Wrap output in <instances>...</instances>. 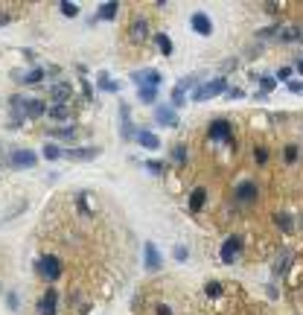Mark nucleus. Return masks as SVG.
Returning a JSON list of instances; mask_svg holds the SVG:
<instances>
[{
    "mask_svg": "<svg viewBox=\"0 0 303 315\" xmlns=\"http://www.w3.org/2000/svg\"><path fill=\"white\" fill-rule=\"evenodd\" d=\"M64 272V263L58 260V254H44L41 260H35V275L47 283H55Z\"/></svg>",
    "mask_w": 303,
    "mask_h": 315,
    "instance_id": "1",
    "label": "nucleus"
},
{
    "mask_svg": "<svg viewBox=\"0 0 303 315\" xmlns=\"http://www.w3.org/2000/svg\"><path fill=\"white\" fill-rule=\"evenodd\" d=\"M225 91H228V79H225V76H216V79H210V82H204V85H196L193 99H196V102H204V99H213V96H219V93H225Z\"/></svg>",
    "mask_w": 303,
    "mask_h": 315,
    "instance_id": "2",
    "label": "nucleus"
},
{
    "mask_svg": "<svg viewBox=\"0 0 303 315\" xmlns=\"http://www.w3.org/2000/svg\"><path fill=\"white\" fill-rule=\"evenodd\" d=\"M242 251H245V240H242V237H228V240L222 242V248H219V260L231 266V263L239 260Z\"/></svg>",
    "mask_w": 303,
    "mask_h": 315,
    "instance_id": "3",
    "label": "nucleus"
},
{
    "mask_svg": "<svg viewBox=\"0 0 303 315\" xmlns=\"http://www.w3.org/2000/svg\"><path fill=\"white\" fill-rule=\"evenodd\" d=\"M207 137L213 140V143H231L233 137H231V120L228 117H213V123H210V129H207Z\"/></svg>",
    "mask_w": 303,
    "mask_h": 315,
    "instance_id": "4",
    "label": "nucleus"
},
{
    "mask_svg": "<svg viewBox=\"0 0 303 315\" xmlns=\"http://www.w3.org/2000/svg\"><path fill=\"white\" fill-rule=\"evenodd\" d=\"M35 315H58V289L55 286H47L41 301L35 304Z\"/></svg>",
    "mask_w": 303,
    "mask_h": 315,
    "instance_id": "5",
    "label": "nucleus"
},
{
    "mask_svg": "<svg viewBox=\"0 0 303 315\" xmlns=\"http://www.w3.org/2000/svg\"><path fill=\"white\" fill-rule=\"evenodd\" d=\"M35 164H38V155L32 149H15V152H9V167L12 169H29Z\"/></svg>",
    "mask_w": 303,
    "mask_h": 315,
    "instance_id": "6",
    "label": "nucleus"
},
{
    "mask_svg": "<svg viewBox=\"0 0 303 315\" xmlns=\"http://www.w3.org/2000/svg\"><path fill=\"white\" fill-rule=\"evenodd\" d=\"M131 79L140 85V88H158L163 82V73H158L155 67L152 70H140V73H131Z\"/></svg>",
    "mask_w": 303,
    "mask_h": 315,
    "instance_id": "7",
    "label": "nucleus"
},
{
    "mask_svg": "<svg viewBox=\"0 0 303 315\" xmlns=\"http://www.w3.org/2000/svg\"><path fill=\"white\" fill-rule=\"evenodd\" d=\"M23 96H18V93H12L9 96V126H20L26 117H23Z\"/></svg>",
    "mask_w": 303,
    "mask_h": 315,
    "instance_id": "8",
    "label": "nucleus"
},
{
    "mask_svg": "<svg viewBox=\"0 0 303 315\" xmlns=\"http://www.w3.org/2000/svg\"><path fill=\"white\" fill-rule=\"evenodd\" d=\"M143 254H146V272H158L160 263H163L158 245H155V242H146V245H143Z\"/></svg>",
    "mask_w": 303,
    "mask_h": 315,
    "instance_id": "9",
    "label": "nucleus"
},
{
    "mask_svg": "<svg viewBox=\"0 0 303 315\" xmlns=\"http://www.w3.org/2000/svg\"><path fill=\"white\" fill-rule=\"evenodd\" d=\"M193 29L198 32V35H213V20L204 15V12H193Z\"/></svg>",
    "mask_w": 303,
    "mask_h": 315,
    "instance_id": "10",
    "label": "nucleus"
},
{
    "mask_svg": "<svg viewBox=\"0 0 303 315\" xmlns=\"http://www.w3.org/2000/svg\"><path fill=\"white\" fill-rule=\"evenodd\" d=\"M50 96H53V102H55V105H64V102L73 96V88H70L67 82H55V85L50 88Z\"/></svg>",
    "mask_w": 303,
    "mask_h": 315,
    "instance_id": "11",
    "label": "nucleus"
},
{
    "mask_svg": "<svg viewBox=\"0 0 303 315\" xmlns=\"http://www.w3.org/2000/svg\"><path fill=\"white\" fill-rule=\"evenodd\" d=\"M257 196H260V193H257V187H254L251 181H248V184H239V190H236V202H239V204H254Z\"/></svg>",
    "mask_w": 303,
    "mask_h": 315,
    "instance_id": "12",
    "label": "nucleus"
},
{
    "mask_svg": "<svg viewBox=\"0 0 303 315\" xmlns=\"http://www.w3.org/2000/svg\"><path fill=\"white\" fill-rule=\"evenodd\" d=\"M44 111H47V105H44L41 99H26V102H23V117H26V120H38Z\"/></svg>",
    "mask_w": 303,
    "mask_h": 315,
    "instance_id": "13",
    "label": "nucleus"
},
{
    "mask_svg": "<svg viewBox=\"0 0 303 315\" xmlns=\"http://www.w3.org/2000/svg\"><path fill=\"white\" fill-rule=\"evenodd\" d=\"M47 134L55 137V140H76V137H79V129H76V126H55V129H50Z\"/></svg>",
    "mask_w": 303,
    "mask_h": 315,
    "instance_id": "14",
    "label": "nucleus"
},
{
    "mask_svg": "<svg viewBox=\"0 0 303 315\" xmlns=\"http://www.w3.org/2000/svg\"><path fill=\"white\" fill-rule=\"evenodd\" d=\"M137 143H140L143 149H158V146H160V137H158L155 131H149V129H140V131H137Z\"/></svg>",
    "mask_w": 303,
    "mask_h": 315,
    "instance_id": "15",
    "label": "nucleus"
},
{
    "mask_svg": "<svg viewBox=\"0 0 303 315\" xmlns=\"http://www.w3.org/2000/svg\"><path fill=\"white\" fill-rule=\"evenodd\" d=\"M128 35H131V41H146V38L152 35V29H149L146 20H134L131 29H128Z\"/></svg>",
    "mask_w": 303,
    "mask_h": 315,
    "instance_id": "16",
    "label": "nucleus"
},
{
    "mask_svg": "<svg viewBox=\"0 0 303 315\" xmlns=\"http://www.w3.org/2000/svg\"><path fill=\"white\" fill-rule=\"evenodd\" d=\"M152 41H155V47H158L163 56H172V53H175V47H172V38H169L166 32H155V35H152Z\"/></svg>",
    "mask_w": 303,
    "mask_h": 315,
    "instance_id": "17",
    "label": "nucleus"
},
{
    "mask_svg": "<svg viewBox=\"0 0 303 315\" xmlns=\"http://www.w3.org/2000/svg\"><path fill=\"white\" fill-rule=\"evenodd\" d=\"M99 155V149H70V152H61V158H70V161H93Z\"/></svg>",
    "mask_w": 303,
    "mask_h": 315,
    "instance_id": "18",
    "label": "nucleus"
},
{
    "mask_svg": "<svg viewBox=\"0 0 303 315\" xmlns=\"http://www.w3.org/2000/svg\"><path fill=\"white\" fill-rule=\"evenodd\" d=\"M44 114H47V117H50V120H55V123H58V126H61V123H67V120H70V108H67V105H53V108H47V111H44Z\"/></svg>",
    "mask_w": 303,
    "mask_h": 315,
    "instance_id": "19",
    "label": "nucleus"
},
{
    "mask_svg": "<svg viewBox=\"0 0 303 315\" xmlns=\"http://www.w3.org/2000/svg\"><path fill=\"white\" fill-rule=\"evenodd\" d=\"M44 76H47V70H44V67H32L26 76H20V73H18V82H23V85H38V82H44Z\"/></svg>",
    "mask_w": 303,
    "mask_h": 315,
    "instance_id": "20",
    "label": "nucleus"
},
{
    "mask_svg": "<svg viewBox=\"0 0 303 315\" xmlns=\"http://www.w3.org/2000/svg\"><path fill=\"white\" fill-rule=\"evenodd\" d=\"M155 117H158V123H160V126H178V114H175L172 108H158V111H155Z\"/></svg>",
    "mask_w": 303,
    "mask_h": 315,
    "instance_id": "21",
    "label": "nucleus"
},
{
    "mask_svg": "<svg viewBox=\"0 0 303 315\" xmlns=\"http://www.w3.org/2000/svg\"><path fill=\"white\" fill-rule=\"evenodd\" d=\"M204 199H207V190L196 187V190H193V196H190V213H198V210L204 207Z\"/></svg>",
    "mask_w": 303,
    "mask_h": 315,
    "instance_id": "22",
    "label": "nucleus"
},
{
    "mask_svg": "<svg viewBox=\"0 0 303 315\" xmlns=\"http://www.w3.org/2000/svg\"><path fill=\"white\" fill-rule=\"evenodd\" d=\"M268 161H271V149H266L263 143H257L254 146V164L257 167H268Z\"/></svg>",
    "mask_w": 303,
    "mask_h": 315,
    "instance_id": "23",
    "label": "nucleus"
},
{
    "mask_svg": "<svg viewBox=\"0 0 303 315\" xmlns=\"http://www.w3.org/2000/svg\"><path fill=\"white\" fill-rule=\"evenodd\" d=\"M204 295H207L210 301H216V298H222V295H225V283H222V280H210V283L204 286Z\"/></svg>",
    "mask_w": 303,
    "mask_h": 315,
    "instance_id": "24",
    "label": "nucleus"
},
{
    "mask_svg": "<svg viewBox=\"0 0 303 315\" xmlns=\"http://www.w3.org/2000/svg\"><path fill=\"white\" fill-rule=\"evenodd\" d=\"M117 12H120V3H117V0H111V3H105V6H99V18H102V20L117 18Z\"/></svg>",
    "mask_w": 303,
    "mask_h": 315,
    "instance_id": "25",
    "label": "nucleus"
},
{
    "mask_svg": "<svg viewBox=\"0 0 303 315\" xmlns=\"http://www.w3.org/2000/svg\"><path fill=\"white\" fill-rule=\"evenodd\" d=\"M96 85H99V91H108V93H117V91H120V85H117V82H114V79H111L108 73H102Z\"/></svg>",
    "mask_w": 303,
    "mask_h": 315,
    "instance_id": "26",
    "label": "nucleus"
},
{
    "mask_svg": "<svg viewBox=\"0 0 303 315\" xmlns=\"http://www.w3.org/2000/svg\"><path fill=\"white\" fill-rule=\"evenodd\" d=\"M137 96H140V102H143V105H155V99H158V88H140V91H137Z\"/></svg>",
    "mask_w": 303,
    "mask_h": 315,
    "instance_id": "27",
    "label": "nucleus"
},
{
    "mask_svg": "<svg viewBox=\"0 0 303 315\" xmlns=\"http://www.w3.org/2000/svg\"><path fill=\"white\" fill-rule=\"evenodd\" d=\"M58 9H61V15H64V18H76V15H79V6H76L73 0H61V3H58Z\"/></svg>",
    "mask_w": 303,
    "mask_h": 315,
    "instance_id": "28",
    "label": "nucleus"
},
{
    "mask_svg": "<svg viewBox=\"0 0 303 315\" xmlns=\"http://www.w3.org/2000/svg\"><path fill=\"white\" fill-rule=\"evenodd\" d=\"M274 85H277V82H274L271 76H263V79H260V93H257V96H268V93L274 91Z\"/></svg>",
    "mask_w": 303,
    "mask_h": 315,
    "instance_id": "29",
    "label": "nucleus"
},
{
    "mask_svg": "<svg viewBox=\"0 0 303 315\" xmlns=\"http://www.w3.org/2000/svg\"><path fill=\"white\" fill-rule=\"evenodd\" d=\"M44 158H47V161H58V158H61V149H58L55 143H47V146H44Z\"/></svg>",
    "mask_w": 303,
    "mask_h": 315,
    "instance_id": "30",
    "label": "nucleus"
},
{
    "mask_svg": "<svg viewBox=\"0 0 303 315\" xmlns=\"http://www.w3.org/2000/svg\"><path fill=\"white\" fill-rule=\"evenodd\" d=\"M181 105H184V91H178V88H172V105H169V108H172V111H178Z\"/></svg>",
    "mask_w": 303,
    "mask_h": 315,
    "instance_id": "31",
    "label": "nucleus"
},
{
    "mask_svg": "<svg viewBox=\"0 0 303 315\" xmlns=\"http://www.w3.org/2000/svg\"><path fill=\"white\" fill-rule=\"evenodd\" d=\"M298 152H301V149H298V143H289V146H286V164H289V167L298 161Z\"/></svg>",
    "mask_w": 303,
    "mask_h": 315,
    "instance_id": "32",
    "label": "nucleus"
},
{
    "mask_svg": "<svg viewBox=\"0 0 303 315\" xmlns=\"http://www.w3.org/2000/svg\"><path fill=\"white\" fill-rule=\"evenodd\" d=\"M193 85H198V76H187V79H181L175 88H178V91H187V88H193Z\"/></svg>",
    "mask_w": 303,
    "mask_h": 315,
    "instance_id": "33",
    "label": "nucleus"
},
{
    "mask_svg": "<svg viewBox=\"0 0 303 315\" xmlns=\"http://www.w3.org/2000/svg\"><path fill=\"white\" fill-rule=\"evenodd\" d=\"M172 158L184 167V164H187V149H184V146H175V149H172Z\"/></svg>",
    "mask_w": 303,
    "mask_h": 315,
    "instance_id": "34",
    "label": "nucleus"
},
{
    "mask_svg": "<svg viewBox=\"0 0 303 315\" xmlns=\"http://www.w3.org/2000/svg\"><path fill=\"white\" fill-rule=\"evenodd\" d=\"M146 167H149V172H155V175H160V172L166 169V164H163V161H149Z\"/></svg>",
    "mask_w": 303,
    "mask_h": 315,
    "instance_id": "35",
    "label": "nucleus"
},
{
    "mask_svg": "<svg viewBox=\"0 0 303 315\" xmlns=\"http://www.w3.org/2000/svg\"><path fill=\"white\" fill-rule=\"evenodd\" d=\"M172 254H175V260H181V263H184V260H187V254H190V251H187V245H181V242H178V245H175V248H172Z\"/></svg>",
    "mask_w": 303,
    "mask_h": 315,
    "instance_id": "36",
    "label": "nucleus"
},
{
    "mask_svg": "<svg viewBox=\"0 0 303 315\" xmlns=\"http://www.w3.org/2000/svg\"><path fill=\"white\" fill-rule=\"evenodd\" d=\"M79 79H82V96H85V99H93V88L85 82V76H79Z\"/></svg>",
    "mask_w": 303,
    "mask_h": 315,
    "instance_id": "37",
    "label": "nucleus"
},
{
    "mask_svg": "<svg viewBox=\"0 0 303 315\" xmlns=\"http://www.w3.org/2000/svg\"><path fill=\"white\" fill-rule=\"evenodd\" d=\"M301 91H303L301 79H289V93H295V96H298V93H301Z\"/></svg>",
    "mask_w": 303,
    "mask_h": 315,
    "instance_id": "38",
    "label": "nucleus"
},
{
    "mask_svg": "<svg viewBox=\"0 0 303 315\" xmlns=\"http://www.w3.org/2000/svg\"><path fill=\"white\" fill-rule=\"evenodd\" d=\"M277 79L289 82V79H292V67H280V70H277ZM277 79H274V82H277Z\"/></svg>",
    "mask_w": 303,
    "mask_h": 315,
    "instance_id": "39",
    "label": "nucleus"
},
{
    "mask_svg": "<svg viewBox=\"0 0 303 315\" xmlns=\"http://www.w3.org/2000/svg\"><path fill=\"white\" fill-rule=\"evenodd\" d=\"M6 304H9V310H18V295L9 292V295H6Z\"/></svg>",
    "mask_w": 303,
    "mask_h": 315,
    "instance_id": "40",
    "label": "nucleus"
},
{
    "mask_svg": "<svg viewBox=\"0 0 303 315\" xmlns=\"http://www.w3.org/2000/svg\"><path fill=\"white\" fill-rule=\"evenodd\" d=\"M228 93H231V99H239V96H245V93H242V88H231Z\"/></svg>",
    "mask_w": 303,
    "mask_h": 315,
    "instance_id": "41",
    "label": "nucleus"
},
{
    "mask_svg": "<svg viewBox=\"0 0 303 315\" xmlns=\"http://www.w3.org/2000/svg\"><path fill=\"white\" fill-rule=\"evenodd\" d=\"M158 315H172V310L166 304H158Z\"/></svg>",
    "mask_w": 303,
    "mask_h": 315,
    "instance_id": "42",
    "label": "nucleus"
},
{
    "mask_svg": "<svg viewBox=\"0 0 303 315\" xmlns=\"http://www.w3.org/2000/svg\"><path fill=\"white\" fill-rule=\"evenodd\" d=\"M231 67H236V58H228V61L222 64V70H231Z\"/></svg>",
    "mask_w": 303,
    "mask_h": 315,
    "instance_id": "43",
    "label": "nucleus"
}]
</instances>
